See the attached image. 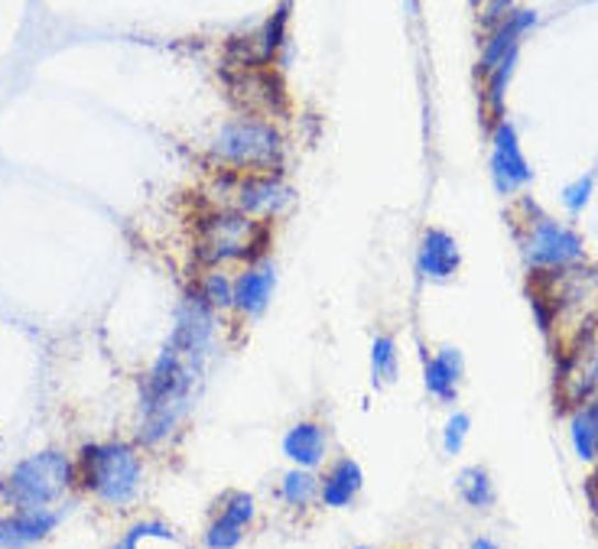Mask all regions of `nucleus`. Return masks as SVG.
Listing matches in <instances>:
<instances>
[{"label":"nucleus","instance_id":"24","mask_svg":"<svg viewBox=\"0 0 598 549\" xmlns=\"http://www.w3.org/2000/svg\"><path fill=\"white\" fill-rule=\"evenodd\" d=\"M468 426H472V419H468L465 413H455V416L449 419L446 436H443V446H446L449 455H458V452H462V442H465V436H468Z\"/></svg>","mask_w":598,"mask_h":549},{"label":"nucleus","instance_id":"22","mask_svg":"<svg viewBox=\"0 0 598 549\" xmlns=\"http://www.w3.org/2000/svg\"><path fill=\"white\" fill-rule=\"evenodd\" d=\"M219 517L244 530V527L254 520V497H251V494H244V491H231V494H224L222 514H219Z\"/></svg>","mask_w":598,"mask_h":549},{"label":"nucleus","instance_id":"18","mask_svg":"<svg viewBox=\"0 0 598 549\" xmlns=\"http://www.w3.org/2000/svg\"><path fill=\"white\" fill-rule=\"evenodd\" d=\"M280 497L290 504V507H309L315 497H319V479L309 475V469H294L284 484H280Z\"/></svg>","mask_w":598,"mask_h":549},{"label":"nucleus","instance_id":"7","mask_svg":"<svg viewBox=\"0 0 598 549\" xmlns=\"http://www.w3.org/2000/svg\"><path fill=\"white\" fill-rule=\"evenodd\" d=\"M491 143H495V150H491V179H495V189L501 196H514L521 186H527L533 179V169L523 160L514 124L498 121Z\"/></svg>","mask_w":598,"mask_h":549},{"label":"nucleus","instance_id":"6","mask_svg":"<svg viewBox=\"0 0 598 549\" xmlns=\"http://www.w3.org/2000/svg\"><path fill=\"white\" fill-rule=\"evenodd\" d=\"M523 254L530 267H566L583 261L586 248L579 241L576 231L563 228L560 221L540 215L536 221H530L527 241H523Z\"/></svg>","mask_w":598,"mask_h":549},{"label":"nucleus","instance_id":"19","mask_svg":"<svg viewBox=\"0 0 598 549\" xmlns=\"http://www.w3.org/2000/svg\"><path fill=\"white\" fill-rule=\"evenodd\" d=\"M374 384H390L397 377V342L390 336H377L372 344Z\"/></svg>","mask_w":598,"mask_h":549},{"label":"nucleus","instance_id":"14","mask_svg":"<svg viewBox=\"0 0 598 549\" xmlns=\"http://www.w3.org/2000/svg\"><path fill=\"white\" fill-rule=\"evenodd\" d=\"M465 361L458 348H440L433 358H427V391L433 397H440L443 404H452L458 394V381H462Z\"/></svg>","mask_w":598,"mask_h":549},{"label":"nucleus","instance_id":"27","mask_svg":"<svg viewBox=\"0 0 598 549\" xmlns=\"http://www.w3.org/2000/svg\"><path fill=\"white\" fill-rule=\"evenodd\" d=\"M511 10H514V0H485V26L495 30Z\"/></svg>","mask_w":598,"mask_h":549},{"label":"nucleus","instance_id":"25","mask_svg":"<svg viewBox=\"0 0 598 549\" xmlns=\"http://www.w3.org/2000/svg\"><path fill=\"white\" fill-rule=\"evenodd\" d=\"M593 186H596V173H589V176H583V179H576L566 193H563V202L569 211H583L586 202H589V196H593Z\"/></svg>","mask_w":598,"mask_h":549},{"label":"nucleus","instance_id":"9","mask_svg":"<svg viewBox=\"0 0 598 549\" xmlns=\"http://www.w3.org/2000/svg\"><path fill=\"white\" fill-rule=\"evenodd\" d=\"M274 286H277V267L270 261L251 264L244 274L234 279V309L241 316H247V319L264 316V309L270 306Z\"/></svg>","mask_w":598,"mask_h":549},{"label":"nucleus","instance_id":"10","mask_svg":"<svg viewBox=\"0 0 598 549\" xmlns=\"http://www.w3.org/2000/svg\"><path fill=\"white\" fill-rule=\"evenodd\" d=\"M530 26H536V13H533V10H511V13L491 30V36L485 40L478 72L488 75L501 59H508L511 53H518V50H521V36L530 30Z\"/></svg>","mask_w":598,"mask_h":549},{"label":"nucleus","instance_id":"5","mask_svg":"<svg viewBox=\"0 0 598 549\" xmlns=\"http://www.w3.org/2000/svg\"><path fill=\"white\" fill-rule=\"evenodd\" d=\"M212 156L237 169L274 173L284 163V140L270 124H261L254 118H237L219 131L212 143Z\"/></svg>","mask_w":598,"mask_h":549},{"label":"nucleus","instance_id":"15","mask_svg":"<svg viewBox=\"0 0 598 549\" xmlns=\"http://www.w3.org/2000/svg\"><path fill=\"white\" fill-rule=\"evenodd\" d=\"M325 449H329V439L319 422H297L284 436V455L297 462L299 469H315L325 459Z\"/></svg>","mask_w":598,"mask_h":549},{"label":"nucleus","instance_id":"17","mask_svg":"<svg viewBox=\"0 0 598 549\" xmlns=\"http://www.w3.org/2000/svg\"><path fill=\"white\" fill-rule=\"evenodd\" d=\"M458 494H462V501L465 504H472V507H491L495 504V484L488 479V472L485 469H465L462 475H458Z\"/></svg>","mask_w":598,"mask_h":549},{"label":"nucleus","instance_id":"28","mask_svg":"<svg viewBox=\"0 0 598 549\" xmlns=\"http://www.w3.org/2000/svg\"><path fill=\"white\" fill-rule=\"evenodd\" d=\"M472 547H475V549H491V547H495V543H491V540H475Z\"/></svg>","mask_w":598,"mask_h":549},{"label":"nucleus","instance_id":"8","mask_svg":"<svg viewBox=\"0 0 598 549\" xmlns=\"http://www.w3.org/2000/svg\"><path fill=\"white\" fill-rule=\"evenodd\" d=\"M234 202H237V211H247L254 218H274L284 208H290L294 193L270 176H251L234 189Z\"/></svg>","mask_w":598,"mask_h":549},{"label":"nucleus","instance_id":"21","mask_svg":"<svg viewBox=\"0 0 598 549\" xmlns=\"http://www.w3.org/2000/svg\"><path fill=\"white\" fill-rule=\"evenodd\" d=\"M199 293H202V299H206L212 309H228V306H234V283H231L224 274H219V271L206 274V279L199 283Z\"/></svg>","mask_w":598,"mask_h":549},{"label":"nucleus","instance_id":"13","mask_svg":"<svg viewBox=\"0 0 598 549\" xmlns=\"http://www.w3.org/2000/svg\"><path fill=\"white\" fill-rule=\"evenodd\" d=\"M362 487H365L362 465L355 459H339L319 484V497H322L325 507H348L358 497Z\"/></svg>","mask_w":598,"mask_h":549},{"label":"nucleus","instance_id":"16","mask_svg":"<svg viewBox=\"0 0 598 549\" xmlns=\"http://www.w3.org/2000/svg\"><path fill=\"white\" fill-rule=\"evenodd\" d=\"M573 446L579 459L586 462L598 459V400L573 416Z\"/></svg>","mask_w":598,"mask_h":549},{"label":"nucleus","instance_id":"1","mask_svg":"<svg viewBox=\"0 0 598 549\" xmlns=\"http://www.w3.org/2000/svg\"><path fill=\"white\" fill-rule=\"evenodd\" d=\"M212 336H215V309L196 289L182 299L176 329L141 387V407H144L141 432L147 442H163L189 413L192 387L209 358Z\"/></svg>","mask_w":598,"mask_h":549},{"label":"nucleus","instance_id":"4","mask_svg":"<svg viewBox=\"0 0 598 549\" xmlns=\"http://www.w3.org/2000/svg\"><path fill=\"white\" fill-rule=\"evenodd\" d=\"M75 469L63 452H40L23 459L7 481L0 484V494L16 510H36L49 507L73 487Z\"/></svg>","mask_w":598,"mask_h":549},{"label":"nucleus","instance_id":"2","mask_svg":"<svg viewBox=\"0 0 598 549\" xmlns=\"http://www.w3.org/2000/svg\"><path fill=\"white\" fill-rule=\"evenodd\" d=\"M267 228L254 221L247 211H215L199 221L196 231V257L206 267H219L228 261H251L264 251Z\"/></svg>","mask_w":598,"mask_h":549},{"label":"nucleus","instance_id":"3","mask_svg":"<svg viewBox=\"0 0 598 549\" xmlns=\"http://www.w3.org/2000/svg\"><path fill=\"white\" fill-rule=\"evenodd\" d=\"M81 484L104 504H128L141 487V459L128 442L85 446L78 459Z\"/></svg>","mask_w":598,"mask_h":549},{"label":"nucleus","instance_id":"12","mask_svg":"<svg viewBox=\"0 0 598 549\" xmlns=\"http://www.w3.org/2000/svg\"><path fill=\"white\" fill-rule=\"evenodd\" d=\"M462 264V254H458V244L455 238L443 231V228H430L423 234V244H420V257H417V267L420 274L433 283H446L455 276Z\"/></svg>","mask_w":598,"mask_h":549},{"label":"nucleus","instance_id":"11","mask_svg":"<svg viewBox=\"0 0 598 549\" xmlns=\"http://www.w3.org/2000/svg\"><path fill=\"white\" fill-rule=\"evenodd\" d=\"M63 514L49 510V507H36V510H16L13 517H0V547H26V543H40L46 540L56 527H59Z\"/></svg>","mask_w":598,"mask_h":549},{"label":"nucleus","instance_id":"23","mask_svg":"<svg viewBox=\"0 0 598 549\" xmlns=\"http://www.w3.org/2000/svg\"><path fill=\"white\" fill-rule=\"evenodd\" d=\"M241 537H244V530L241 527H234V524H228V520H215L212 527H209V534H206V543L212 549H231L241 543Z\"/></svg>","mask_w":598,"mask_h":549},{"label":"nucleus","instance_id":"29","mask_svg":"<svg viewBox=\"0 0 598 549\" xmlns=\"http://www.w3.org/2000/svg\"><path fill=\"white\" fill-rule=\"evenodd\" d=\"M598 481V479H596ZM596 507H598V497H596Z\"/></svg>","mask_w":598,"mask_h":549},{"label":"nucleus","instance_id":"20","mask_svg":"<svg viewBox=\"0 0 598 549\" xmlns=\"http://www.w3.org/2000/svg\"><path fill=\"white\" fill-rule=\"evenodd\" d=\"M518 53H521V50H518ZM518 53H511L508 59H501L495 69L485 75V78H488V105H491L495 118H501V111H505V88H508V81H511V75H514Z\"/></svg>","mask_w":598,"mask_h":549},{"label":"nucleus","instance_id":"26","mask_svg":"<svg viewBox=\"0 0 598 549\" xmlns=\"http://www.w3.org/2000/svg\"><path fill=\"white\" fill-rule=\"evenodd\" d=\"M144 537H159V540H173V530L166 527V524H137L124 540H121V547L124 549H131V547H137Z\"/></svg>","mask_w":598,"mask_h":549}]
</instances>
